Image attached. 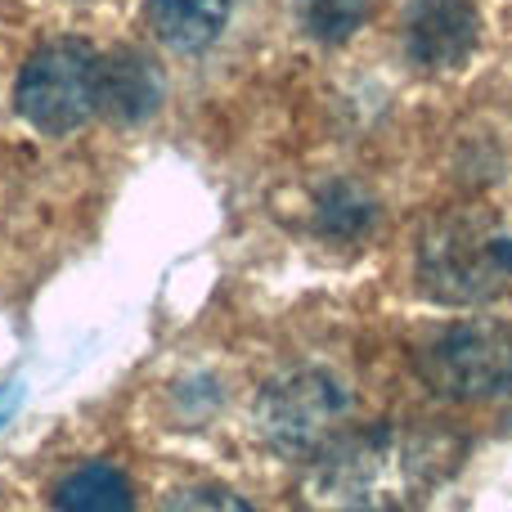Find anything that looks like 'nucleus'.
Returning <instances> with one entry per match:
<instances>
[{
	"mask_svg": "<svg viewBox=\"0 0 512 512\" xmlns=\"http://www.w3.org/2000/svg\"><path fill=\"white\" fill-rule=\"evenodd\" d=\"M234 0H149V23L171 50H203L221 36Z\"/></svg>",
	"mask_w": 512,
	"mask_h": 512,
	"instance_id": "6e6552de",
	"label": "nucleus"
},
{
	"mask_svg": "<svg viewBox=\"0 0 512 512\" xmlns=\"http://www.w3.org/2000/svg\"><path fill=\"white\" fill-rule=\"evenodd\" d=\"M418 279L436 301L472 306L512 279V234L481 212H450L423 234Z\"/></svg>",
	"mask_w": 512,
	"mask_h": 512,
	"instance_id": "f03ea898",
	"label": "nucleus"
},
{
	"mask_svg": "<svg viewBox=\"0 0 512 512\" xmlns=\"http://www.w3.org/2000/svg\"><path fill=\"white\" fill-rule=\"evenodd\" d=\"M418 373L450 400H486L512 382V333L495 319L450 324L418 351Z\"/></svg>",
	"mask_w": 512,
	"mask_h": 512,
	"instance_id": "20e7f679",
	"label": "nucleus"
},
{
	"mask_svg": "<svg viewBox=\"0 0 512 512\" xmlns=\"http://www.w3.org/2000/svg\"><path fill=\"white\" fill-rule=\"evenodd\" d=\"M18 405H23V382H5V387H0V427L14 418Z\"/></svg>",
	"mask_w": 512,
	"mask_h": 512,
	"instance_id": "ddd939ff",
	"label": "nucleus"
},
{
	"mask_svg": "<svg viewBox=\"0 0 512 512\" xmlns=\"http://www.w3.org/2000/svg\"><path fill=\"white\" fill-rule=\"evenodd\" d=\"M59 512H135V490L108 463H86L54 486Z\"/></svg>",
	"mask_w": 512,
	"mask_h": 512,
	"instance_id": "1a4fd4ad",
	"label": "nucleus"
},
{
	"mask_svg": "<svg viewBox=\"0 0 512 512\" xmlns=\"http://www.w3.org/2000/svg\"><path fill=\"white\" fill-rule=\"evenodd\" d=\"M99 72L104 59L86 41H50L23 63L14 104L36 131L68 135L99 113Z\"/></svg>",
	"mask_w": 512,
	"mask_h": 512,
	"instance_id": "7ed1b4c3",
	"label": "nucleus"
},
{
	"mask_svg": "<svg viewBox=\"0 0 512 512\" xmlns=\"http://www.w3.org/2000/svg\"><path fill=\"white\" fill-rule=\"evenodd\" d=\"M477 9L472 0H414L409 5V23H405V41H409V59L418 68H459L477 45Z\"/></svg>",
	"mask_w": 512,
	"mask_h": 512,
	"instance_id": "423d86ee",
	"label": "nucleus"
},
{
	"mask_svg": "<svg viewBox=\"0 0 512 512\" xmlns=\"http://www.w3.org/2000/svg\"><path fill=\"white\" fill-rule=\"evenodd\" d=\"M162 512H252L243 504L234 490H221V486H194V490H180L171 495Z\"/></svg>",
	"mask_w": 512,
	"mask_h": 512,
	"instance_id": "9b49d317",
	"label": "nucleus"
},
{
	"mask_svg": "<svg viewBox=\"0 0 512 512\" xmlns=\"http://www.w3.org/2000/svg\"><path fill=\"white\" fill-rule=\"evenodd\" d=\"M319 221H324V230H333V234H355L364 221H369V203H360L355 189H333V194L324 198Z\"/></svg>",
	"mask_w": 512,
	"mask_h": 512,
	"instance_id": "f8f14e48",
	"label": "nucleus"
},
{
	"mask_svg": "<svg viewBox=\"0 0 512 512\" xmlns=\"http://www.w3.org/2000/svg\"><path fill=\"white\" fill-rule=\"evenodd\" d=\"M459 445L441 432L373 427L328 441L297 481L301 512H414L450 472Z\"/></svg>",
	"mask_w": 512,
	"mask_h": 512,
	"instance_id": "f257e3e1",
	"label": "nucleus"
},
{
	"mask_svg": "<svg viewBox=\"0 0 512 512\" xmlns=\"http://www.w3.org/2000/svg\"><path fill=\"white\" fill-rule=\"evenodd\" d=\"M351 414V400L324 373H288L270 382L256 405V427L279 454L310 459L328 441L342 436V423Z\"/></svg>",
	"mask_w": 512,
	"mask_h": 512,
	"instance_id": "39448f33",
	"label": "nucleus"
},
{
	"mask_svg": "<svg viewBox=\"0 0 512 512\" xmlns=\"http://www.w3.org/2000/svg\"><path fill=\"white\" fill-rule=\"evenodd\" d=\"M162 99V81L158 68H153L144 54L122 50L113 59H104V72H99V108L117 122H140L158 108Z\"/></svg>",
	"mask_w": 512,
	"mask_h": 512,
	"instance_id": "0eeeda50",
	"label": "nucleus"
},
{
	"mask_svg": "<svg viewBox=\"0 0 512 512\" xmlns=\"http://www.w3.org/2000/svg\"><path fill=\"white\" fill-rule=\"evenodd\" d=\"M378 0H301V23L315 41H346L373 18Z\"/></svg>",
	"mask_w": 512,
	"mask_h": 512,
	"instance_id": "9d476101",
	"label": "nucleus"
}]
</instances>
